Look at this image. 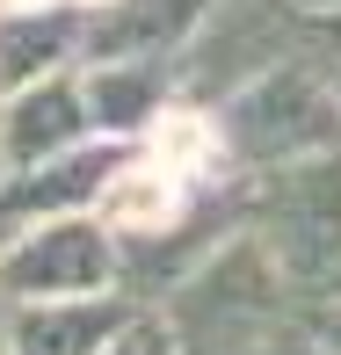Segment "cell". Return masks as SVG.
Here are the masks:
<instances>
[{"label": "cell", "mask_w": 341, "mask_h": 355, "mask_svg": "<svg viewBox=\"0 0 341 355\" xmlns=\"http://www.w3.org/2000/svg\"><path fill=\"white\" fill-rule=\"evenodd\" d=\"M182 355H269L305 327V297L269 261V247L240 225L218 254H203L167 297L153 304Z\"/></svg>", "instance_id": "obj_1"}, {"label": "cell", "mask_w": 341, "mask_h": 355, "mask_svg": "<svg viewBox=\"0 0 341 355\" xmlns=\"http://www.w3.org/2000/svg\"><path fill=\"white\" fill-rule=\"evenodd\" d=\"M240 225L269 247L305 304L341 290V153L240 174Z\"/></svg>", "instance_id": "obj_2"}, {"label": "cell", "mask_w": 341, "mask_h": 355, "mask_svg": "<svg viewBox=\"0 0 341 355\" xmlns=\"http://www.w3.org/2000/svg\"><path fill=\"white\" fill-rule=\"evenodd\" d=\"M210 131L240 174L283 167V159H319V153H341V94L305 51H290L262 80H247L233 102L210 109Z\"/></svg>", "instance_id": "obj_3"}, {"label": "cell", "mask_w": 341, "mask_h": 355, "mask_svg": "<svg viewBox=\"0 0 341 355\" xmlns=\"http://www.w3.org/2000/svg\"><path fill=\"white\" fill-rule=\"evenodd\" d=\"M290 51H298V8L290 0H218L174 58V102L218 109Z\"/></svg>", "instance_id": "obj_4"}, {"label": "cell", "mask_w": 341, "mask_h": 355, "mask_svg": "<svg viewBox=\"0 0 341 355\" xmlns=\"http://www.w3.org/2000/svg\"><path fill=\"white\" fill-rule=\"evenodd\" d=\"M94 290H124L117 283V232L94 211L37 218L22 232H8V247H0V297L8 304L94 297Z\"/></svg>", "instance_id": "obj_5"}, {"label": "cell", "mask_w": 341, "mask_h": 355, "mask_svg": "<svg viewBox=\"0 0 341 355\" xmlns=\"http://www.w3.org/2000/svg\"><path fill=\"white\" fill-rule=\"evenodd\" d=\"M218 0H94L88 8V58L80 66H167L203 29Z\"/></svg>", "instance_id": "obj_6"}, {"label": "cell", "mask_w": 341, "mask_h": 355, "mask_svg": "<svg viewBox=\"0 0 341 355\" xmlns=\"http://www.w3.org/2000/svg\"><path fill=\"white\" fill-rule=\"evenodd\" d=\"M124 167V138L102 145H73V153H51L37 167H15L0 182V225H37V218H66V211H94L109 189V174Z\"/></svg>", "instance_id": "obj_7"}, {"label": "cell", "mask_w": 341, "mask_h": 355, "mask_svg": "<svg viewBox=\"0 0 341 355\" xmlns=\"http://www.w3.org/2000/svg\"><path fill=\"white\" fill-rule=\"evenodd\" d=\"M88 131H94V109H88V80H80L73 66L29 80V87H15L8 102H0L8 174H15V167H37V159H51V153L88 145Z\"/></svg>", "instance_id": "obj_8"}, {"label": "cell", "mask_w": 341, "mask_h": 355, "mask_svg": "<svg viewBox=\"0 0 341 355\" xmlns=\"http://www.w3.org/2000/svg\"><path fill=\"white\" fill-rule=\"evenodd\" d=\"M138 312H145V304L131 297V290L8 304V348H15V355H102Z\"/></svg>", "instance_id": "obj_9"}, {"label": "cell", "mask_w": 341, "mask_h": 355, "mask_svg": "<svg viewBox=\"0 0 341 355\" xmlns=\"http://www.w3.org/2000/svg\"><path fill=\"white\" fill-rule=\"evenodd\" d=\"M88 58V8L51 0V8H0V87H29L44 73H66Z\"/></svg>", "instance_id": "obj_10"}, {"label": "cell", "mask_w": 341, "mask_h": 355, "mask_svg": "<svg viewBox=\"0 0 341 355\" xmlns=\"http://www.w3.org/2000/svg\"><path fill=\"white\" fill-rule=\"evenodd\" d=\"M298 51L327 73V87L341 94V8H319V15H298Z\"/></svg>", "instance_id": "obj_11"}, {"label": "cell", "mask_w": 341, "mask_h": 355, "mask_svg": "<svg viewBox=\"0 0 341 355\" xmlns=\"http://www.w3.org/2000/svg\"><path fill=\"white\" fill-rule=\"evenodd\" d=\"M102 355H182V348H174L167 319H160L153 304H145V312H138V319H131V327H124V334H117V341H109Z\"/></svg>", "instance_id": "obj_12"}, {"label": "cell", "mask_w": 341, "mask_h": 355, "mask_svg": "<svg viewBox=\"0 0 341 355\" xmlns=\"http://www.w3.org/2000/svg\"><path fill=\"white\" fill-rule=\"evenodd\" d=\"M305 334H313L327 355H341V290H334V297H319V304H305Z\"/></svg>", "instance_id": "obj_13"}, {"label": "cell", "mask_w": 341, "mask_h": 355, "mask_svg": "<svg viewBox=\"0 0 341 355\" xmlns=\"http://www.w3.org/2000/svg\"><path fill=\"white\" fill-rule=\"evenodd\" d=\"M269 355H327V348H319V341H313V334H305V327H298V334H290V341H276Z\"/></svg>", "instance_id": "obj_14"}, {"label": "cell", "mask_w": 341, "mask_h": 355, "mask_svg": "<svg viewBox=\"0 0 341 355\" xmlns=\"http://www.w3.org/2000/svg\"><path fill=\"white\" fill-rule=\"evenodd\" d=\"M298 15H319V8H341V0H290Z\"/></svg>", "instance_id": "obj_15"}, {"label": "cell", "mask_w": 341, "mask_h": 355, "mask_svg": "<svg viewBox=\"0 0 341 355\" xmlns=\"http://www.w3.org/2000/svg\"><path fill=\"white\" fill-rule=\"evenodd\" d=\"M0 355H15V348H8V297H0Z\"/></svg>", "instance_id": "obj_16"}, {"label": "cell", "mask_w": 341, "mask_h": 355, "mask_svg": "<svg viewBox=\"0 0 341 355\" xmlns=\"http://www.w3.org/2000/svg\"><path fill=\"white\" fill-rule=\"evenodd\" d=\"M0 182H8V145H0Z\"/></svg>", "instance_id": "obj_17"}, {"label": "cell", "mask_w": 341, "mask_h": 355, "mask_svg": "<svg viewBox=\"0 0 341 355\" xmlns=\"http://www.w3.org/2000/svg\"><path fill=\"white\" fill-rule=\"evenodd\" d=\"M8 232H15V225H0V247H8Z\"/></svg>", "instance_id": "obj_18"}]
</instances>
